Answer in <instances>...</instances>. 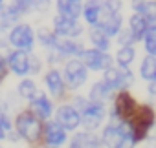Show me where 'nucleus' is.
Listing matches in <instances>:
<instances>
[{
	"label": "nucleus",
	"instance_id": "obj_31",
	"mask_svg": "<svg viewBox=\"0 0 156 148\" xmlns=\"http://www.w3.org/2000/svg\"><path fill=\"white\" fill-rule=\"evenodd\" d=\"M4 137H6V130L2 128V124H0V141H2Z\"/></svg>",
	"mask_w": 156,
	"mask_h": 148
},
{
	"label": "nucleus",
	"instance_id": "obj_17",
	"mask_svg": "<svg viewBox=\"0 0 156 148\" xmlns=\"http://www.w3.org/2000/svg\"><path fill=\"white\" fill-rule=\"evenodd\" d=\"M149 26H151V24H149V20H147L141 13H134V15L130 17L129 29H130V33L134 35V39H136V40H141V37H143V33H145V29H147Z\"/></svg>",
	"mask_w": 156,
	"mask_h": 148
},
{
	"label": "nucleus",
	"instance_id": "obj_19",
	"mask_svg": "<svg viewBox=\"0 0 156 148\" xmlns=\"http://www.w3.org/2000/svg\"><path fill=\"white\" fill-rule=\"evenodd\" d=\"M140 75H141L147 82L156 81V59H154V55H147V57L141 60Z\"/></svg>",
	"mask_w": 156,
	"mask_h": 148
},
{
	"label": "nucleus",
	"instance_id": "obj_30",
	"mask_svg": "<svg viewBox=\"0 0 156 148\" xmlns=\"http://www.w3.org/2000/svg\"><path fill=\"white\" fill-rule=\"evenodd\" d=\"M8 73H9V68H8V62L4 57H0V84H2V81L8 77Z\"/></svg>",
	"mask_w": 156,
	"mask_h": 148
},
{
	"label": "nucleus",
	"instance_id": "obj_29",
	"mask_svg": "<svg viewBox=\"0 0 156 148\" xmlns=\"http://www.w3.org/2000/svg\"><path fill=\"white\" fill-rule=\"evenodd\" d=\"M119 44L121 46H132V42H136L134 35L130 33V29H119Z\"/></svg>",
	"mask_w": 156,
	"mask_h": 148
},
{
	"label": "nucleus",
	"instance_id": "obj_15",
	"mask_svg": "<svg viewBox=\"0 0 156 148\" xmlns=\"http://www.w3.org/2000/svg\"><path fill=\"white\" fill-rule=\"evenodd\" d=\"M99 28L105 31V35L108 37H114L118 35V31L121 29V24H123V17L121 13H116V15H105L101 22H98Z\"/></svg>",
	"mask_w": 156,
	"mask_h": 148
},
{
	"label": "nucleus",
	"instance_id": "obj_7",
	"mask_svg": "<svg viewBox=\"0 0 156 148\" xmlns=\"http://www.w3.org/2000/svg\"><path fill=\"white\" fill-rule=\"evenodd\" d=\"M53 31L55 35L61 37H68V39H75L83 33V26L77 22V18H70L64 15H57L53 18Z\"/></svg>",
	"mask_w": 156,
	"mask_h": 148
},
{
	"label": "nucleus",
	"instance_id": "obj_16",
	"mask_svg": "<svg viewBox=\"0 0 156 148\" xmlns=\"http://www.w3.org/2000/svg\"><path fill=\"white\" fill-rule=\"evenodd\" d=\"M20 17V11L13 4L9 8H0V31H6L11 24H17Z\"/></svg>",
	"mask_w": 156,
	"mask_h": 148
},
{
	"label": "nucleus",
	"instance_id": "obj_11",
	"mask_svg": "<svg viewBox=\"0 0 156 148\" xmlns=\"http://www.w3.org/2000/svg\"><path fill=\"white\" fill-rule=\"evenodd\" d=\"M101 141L107 146H123L125 144V139H123L121 126L116 124V123H110L108 126H105L103 135H101Z\"/></svg>",
	"mask_w": 156,
	"mask_h": 148
},
{
	"label": "nucleus",
	"instance_id": "obj_3",
	"mask_svg": "<svg viewBox=\"0 0 156 148\" xmlns=\"http://www.w3.org/2000/svg\"><path fill=\"white\" fill-rule=\"evenodd\" d=\"M87 77H88V68L85 66L83 60L79 59H72L66 62L64 66V86H68L70 90H77L81 88L85 82H87Z\"/></svg>",
	"mask_w": 156,
	"mask_h": 148
},
{
	"label": "nucleus",
	"instance_id": "obj_24",
	"mask_svg": "<svg viewBox=\"0 0 156 148\" xmlns=\"http://www.w3.org/2000/svg\"><path fill=\"white\" fill-rule=\"evenodd\" d=\"M134 57H136V51H134L132 46H121L119 51H118V55H116V60H118L119 66L125 68V66H129L134 60Z\"/></svg>",
	"mask_w": 156,
	"mask_h": 148
},
{
	"label": "nucleus",
	"instance_id": "obj_13",
	"mask_svg": "<svg viewBox=\"0 0 156 148\" xmlns=\"http://www.w3.org/2000/svg\"><path fill=\"white\" fill-rule=\"evenodd\" d=\"M31 112H33V115L35 117H39V119H48L50 115H51V112H53V106H51V101L46 97V95H35L33 99H31Z\"/></svg>",
	"mask_w": 156,
	"mask_h": 148
},
{
	"label": "nucleus",
	"instance_id": "obj_28",
	"mask_svg": "<svg viewBox=\"0 0 156 148\" xmlns=\"http://www.w3.org/2000/svg\"><path fill=\"white\" fill-rule=\"evenodd\" d=\"M33 4H35V0H13V6L20 11V15L33 11Z\"/></svg>",
	"mask_w": 156,
	"mask_h": 148
},
{
	"label": "nucleus",
	"instance_id": "obj_9",
	"mask_svg": "<svg viewBox=\"0 0 156 148\" xmlns=\"http://www.w3.org/2000/svg\"><path fill=\"white\" fill-rule=\"evenodd\" d=\"M8 68L15 73V75H28L30 73V53H26V49H15L8 55L6 59Z\"/></svg>",
	"mask_w": 156,
	"mask_h": 148
},
{
	"label": "nucleus",
	"instance_id": "obj_25",
	"mask_svg": "<svg viewBox=\"0 0 156 148\" xmlns=\"http://www.w3.org/2000/svg\"><path fill=\"white\" fill-rule=\"evenodd\" d=\"M141 39L145 40V49H147V53H149V55H154V53H156V29H154V24H151V26L145 29V33H143Z\"/></svg>",
	"mask_w": 156,
	"mask_h": 148
},
{
	"label": "nucleus",
	"instance_id": "obj_5",
	"mask_svg": "<svg viewBox=\"0 0 156 148\" xmlns=\"http://www.w3.org/2000/svg\"><path fill=\"white\" fill-rule=\"evenodd\" d=\"M8 42L11 46H15L17 49H26L30 51L33 48V42H35V35H33V29L28 26V24H19L11 29L9 37H8Z\"/></svg>",
	"mask_w": 156,
	"mask_h": 148
},
{
	"label": "nucleus",
	"instance_id": "obj_23",
	"mask_svg": "<svg viewBox=\"0 0 156 148\" xmlns=\"http://www.w3.org/2000/svg\"><path fill=\"white\" fill-rule=\"evenodd\" d=\"M17 92H19V97L20 99L31 101L37 95V86H35V82L31 79H22L20 84H19V88H17Z\"/></svg>",
	"mask_w": 156,
	"mask_h": 148
},
{
	"label": "nucleus",
	"instance_id": "obj_8",
	"mask_svg": "<svg viewBox=\"0 0 156 148\" xmlns=\"http://www.w3.org/2000/svg\"><path fill=\"white\" fill-rule=\"evenodd\" d=\"M138 104L134 103V99L127 93V92H121L116 101H114V119L118 121H127L129 117L134 115Z\"/></svg>",
	"mask_w": 156,
	"mask_h": 148
},
{
	"label": "nucleus",
	"instance_id": "obj_2",
	"mask_svg": "<svg viewBox=\"0 0 156 148\" xmlns=\"http://www.w3.org/2000/svg\"><path fill=\"white\" fill-rule=\"evenodd\" d=\"M17 132L19 135L28 141V143H37L41 133H42V126H41V119L35 117L31 112H24L19 113L17 117Z\"/></svg>",
	"mask_w": 156,
	"mask_h": 148
},
{
	"label": "nucleus",
	"instance_id": "obj_20",
	"mask_svg": "<svg viewBox=\"0 0 156 148\" xmlns=\"http://www.w3.org/2000/svg\"><path fill=\"white\" fill-rule=\"evenodd\" d=\"M70 144L73 148H77V146H99L101 144V139L98 135H94L92 132H81V133L73 135V139H72Z\"/></svg>",
	"mask_w": 156,
	"mask_h": 148
},
{
	"label": "nucleus",
	"instance_id": "obj_18",
	"mask_svg": "<svg viewBox=\"0 0 156 148\" xmlns=\"http://www.w3.org/2000/svg\"><path fill=\"white\" fill-rule=\"evenodd\" d=\"M81 13L85 15V20L88 24L96 26L99 22V17H101V0H88Z\"/></svg>",
	"mask_w": 156,
	"mask_h": 148
},
{
	"label": "nucleus",
	"instance_id": "obj_22",
	"mask_svg": "<svg viewBox=\"0 0 156 148\" xmlns=\"http://www.w3.org/2000/svg\"><path fill=\"white\" fill-rule=\"evenodd\" d=\"M98 26V24H96ZM90 42L94 44V48L96 49H103V51H107L108 49V46H110V40H108V35H105V31L98 26V28H94L92 31H90Z\"/></svg>",
	"mask_w": 156,
	"mask_h": 148
},
{
	"label": "nucleus",
	"instance_id": "obj_6",
	"mask_svg": "<svg viewBox=\"0 0 156 148\" xmlns=\"http://www.w3.org/2000/svg\"><path fill=\"white\" fill-rule=\"evenodd\" d=\"M83 57V62L88 69H94V71H105L107 68L112 66V57L108 53H105L103 49H83V53L79 55Z\"/></svg>",
	"mask_w": 156,
	"mask_h": 148
},
{
	"label": "nucleus",
	"instance_id": "obj_21",
	"mask_svg": "<svg viewBox=\"0 0 156 148\" xmlns=\"http://www.w3.org/2000/svg\"><path fill=\"white\" fill-rule=\"evenodd\" d=\"M112 97V90L105 84V81L101 82H96L90 90V101H96V103H105Z\"/></svg>",
	"mask_w": 156,
	"mask_h": 148
},
{
	"label": "nucleus",
	"instance_id": "obj_27",
	"mask_svg": "<svg viewBox=\"0 0 156 148\" xmlns=\"http://www.w3.org/2000/svg\"><path fill=\"white\" fill-rule=\"evenodd\" d=\"M37 37H39V42L42 46H46V48H51L57 42V35L53 33V29H48V28H41Z\"/></svg>",
	"mask_w": 156,
	"mask_h": 148
},
{
	"label": "nucleus",
	"instance_id": "obj_26",
	"mask_svg": "<svg viewBox=\"0 0 156 148\" xmlns=\"http://www.w3.org/2000/svg\"><path fill=\"white\" fill-rule=\"evenodd\" d=\"M121 9H123L121 0H101L103 15H116V13H121Z\"/></svg>",
	"mask_w": 156,
	"mask_h": 148
},
{
	"label": "nucleus",
	"instance_id": "obj_32",
	"mask_svg": "<svg viewBox=\"0 0 156 148\" xmlns=\"http://www.w3.org/2000/svg\"><path fill=\"white\" fill-rule=\"evenodd\" d=\"M2 2H4V0H0V4H2Z\"/></svg>",
	"mask_w": 156,
	"mask_h": 148
},
{
	"label": "nucleus",
	"instance_id": "obj_12",
	"mask_svg": "<svg viewBox=\"0 0 156 148\" xmlns=\"http://www.w3.org/2000/svg\"><path fill=\"white\" fill-rule=\"evenodd\" d=\"M46 88H48V92L53 95V97H62V93H64V81H62V75L57 71V69H50L48 73H46Z\"/></svg>",
	"mask_w": 156,
	"mask_h": 148
},
{
	"label": "nucleus",
	"instance_id": "obj_1",
	"mask_svg": "<svg viewBox=\"0 0 156 148\" xmlns=\"http://www.w3.org/2000/svg\"><path fill=\"white\" fill-rule=\"evenodd\" d=\"M75 108H77V112H79L81 123L88 130H96L105 119V106H103V103H96V101H90V99L87 101V99L77 97L75 99Z\"/></svg>",
	"mask_w": 156,
	"mask_h": 148
},
{
	"label": "nucleus",
	"instance_id": "obj_10",
	"mask_svg": "<svg viewBox=\"0 0 156 148\" xmlns=\"http://www.w3.org/2000/svg\"><path fill=\"white\" fill-rule=\"evenodd\" d=\"M57 123L64 128V130H77L81 124V117L75 106L72 104H62L57 110Z\"/></svg>",
	"mask_w": 156,
	"mask_h": 148
},
{
	"label": "nucleus",
	"instance_id": "obj_14",
	"mask_svg": "<svg viewBox=\"0 0 156 148\" xmlns=\"http://www.w3.org/2000/svg\"><path fill=\"white\" fill-rule=\"evenodd\" d=\"M66 141V130L59 123H48L46 124V144L59 146Z\"/></svg>",
	"mask_w": 156,
	"mask_h": 148
},
{
	"label": "nucleus",
	"instance_id": "obj_4",
	"mask_svg": "<svg viewBox=\"0 0 156 148\" xmlns=\"http://www.w3.org/2000/svg\"><path fill=\"white\" fill-rule=\"evenodd\" d=\"M105 84L110 90H125L134 82V75L129 69V66H121V68H107L105 69Z\"/></svg>",
	"mask_w": 156,
	"mask_h": 148
}]
</instances>
